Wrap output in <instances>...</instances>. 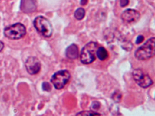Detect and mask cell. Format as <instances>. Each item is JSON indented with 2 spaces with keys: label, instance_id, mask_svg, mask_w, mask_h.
I'll list each match as a JSON object with an SVG mask.
<instances>
[{
  "label": "cell",
  "instance_id": "4fadbf2b",
  "mask_svg": "<svg viewBox=\"0 0 155 116\" xmlns=\"http://www.w3.org/2000/svg\"><path fill=\"white\" fill-rule=\"evenodd\" d=\"M122 98V95L119 92H115L112 95V98L116 102H119Z\"/></svg>",
  "mask_w": 155,
  "mask_h": 116
},
{
  "label": "cell",
  "instance_id": "7c38bea8",
  "mask_svg": "<svg viewBox=\"0 0 155 116\" xmlns=\"http://www.w3.org/2000/svg\"><path fill=\"white\" fill-rule=\"evenodd\" d=\"M77 116H100L101 114L95 112L92 110L90 111H81L78 112V114H76Z\"/></svg>",
  "mask_w": 155,
  "mask_h": 116
},
{
  "label": "cell",
  "instance_id": "5bb4252c",
  "mask_svg": "<svg viewBox=\"0 0 155 116\" xmlns=\"http://www.w3.org/2000/svg\"><path fill=\"white\" fill-rule=\"evenodd\" d=\"M42 89L45 91L49 92L51 90V87L49 82H45L42 83Z\"/></svg>",
  "mask_w": 155,
  "mask_h": 116
},
{
  "label": "cell",
  "instance_id": "277c9868",
  "mask_svg": "<svg viewBox=\"0 0 155 116\" xmlns=\"http://www.w3.org/2000/svg\"><path fill=\"white\" fill-rule=\"evenodd\" d=\"M27 33L26 27L22 24L18 23L5 28L4 34L11 40H19L23 38Z\"/></svg>",
  "mask_w": 155,
  "mask_h": 116
},
{
  "label": "cell",
  "instance_id": "ac0fdd59",
  "mask_svg": "<svg viewBox=\"0 0 155 116\" xmlns=\"http://www.w3.org/2000/svg\"><path fill=\"white\" fill-rule=\"evenodd\" d=\"M88 0H81L80 4L81 5H85L88 3Z\"/></svg>",
  "mask_w": 155,
  "mask_h": 116
},
{
  "label": "cell",
  "instance_id": "52a82bcc",
  "mask_svg": "<svg viewBox=\"0 0 155 116\" xmlns=\"http://www.w3.org/2000/svg\"><path fill=\"white\" fill-rule=\"evenodd\" d=\"M25 67L28 73L31 75H35L40 71L41 63L36 57H29L25 62Z\"/></svg>",
  "mask_w": 155,
  "mask_h": 116
},
{
  "label": "cell",
  "instance_id": "7a4b0ae2",
  "mask_svg": "<svg viewBox=\"0 0 155 116\" xmlns=\"http://www.w3.org/2000/svg\"><path fill=\"white\" fill-rule=\"evenodd\" d=\"M34 27L37 31L43 37L49 38L52 35L53 28L50 22L45 17L39 16L33 21Z\"/></svg>",
  "mask_w": 155,
  "mask_h": 116
},
{
  "label": "cell",
  "instance_id": "6da1fadb",
  "mask_svg": "<svg viewBox=\"0 0 155 116\" xmlns=\"http://www.w3.org/2000/svg\"><path fill=\"white\" fill-rule=\"evenodd\" d=\"M155 38L148 39L139 47L135 52V57L139 60H147L155 56Z\"/></svg>",
  "mask_w": 155,
  "mask_h": 116
},
{
  "label": "cell",
  "instance_id": "2e32d148",
  "mask_svg": "<svg viewBox=\"0 0 155 116\" xmlns=\"http://www.w3.org/2000/svg\"><path fill=\"white\" fill-rule=\"evenodd\" d=\"M144 40H145V38H144L143 35H139V36H138V37H137V40H136V44H140L141 43L144 41Z\"/></svg>",
  "mask_w": 155,
  "mask_h": 116
},
{
  "label": "cell",
  "instance_id": "8992f818",
  "mask_svg": "<svg viewBox=\"0 0 155 116\" xmlns=\"http://www.w3.org/2000/svg\"><path fill=\"white\" fill-rule=\"evenodd\" d=\"M132 76L136 83L141 88H148L153 83V81L148 74L140 69H134L132 72Z\"/></svg>",
  "mask_w": 155,
  "mask_h": 116
},
{
  "label": "cell",
  "instance_id": "30bf717a",
  "mask_svg": "<svg viewBox=\"0 0 155 116\" xmlns=\"http://www.w3.org/2000/svg\"><path fill=\"white\" fill-rule=\"evenodd\" d=\"M96 53H97V57L101 61L106 60L108 56V52L103 47H99L97 50Z\"/></svg>",
  "mask_w": 155,
  "mask_h": 116
},
{
  "label": "cell",
  "instance_id": "ba28073f",
  "mask_svg": "<svg viewBox=\"0 0 155 116\" xmlns=\"http://www.w3.org/2000/svg\"><path fill=\"white\" fill-rule=\"evenodd\" d=\"M140 16V14L138 11L134 9H128L122 13L121 18L125 22L133 23L138 21Z\"/></svg>",
  "mask_w": 155,
  "mask_h": 116
},
{
  "label": "cell",
  "instance_id": "5b68a950",
  "mask_svg": "<svg viewBox=\"0 0 155 116\" xmlns=\"http://www.w3.org/2000/svg\"><path fill=\"white\" fill-rule=\"evenodd\" d=\"M70 78L68 71L62 70L55 72L51 77V81L57 89H61L68 82Z\"/></svg>",
  "mask_w": 155,
  "mask_h": 116
},
{
  "label": "cell",
  "instance_id": "8fae6325",
  "mask_svg": "<svg viewBox=\"0 0 155 116\" xmlns=\"http://www.w3.org/2000/svg\"><path fill=\"white\" fill-rule=\"evenodd\" d=\"M85 11L83 8H79L75 11L74 16L78 20H81L84 18L85 15Z\"/></svg>",
  "mask_w": 155,
  "mask_h": 116
},
{
  "label": "cell",
  "instance_id": "d6986e66",
  "mask_svg": "<svg viewBox=\"0 0 155 116\" xmlns=\"http://www.w3.org/2000/svg\"><path fill=\"white\" fill-rule=\"evenodd\" d=\"M4 44H3V42L0 41V52L2 51V50H3V48H4Z\"/></svg>",
  "mask_w": 155,
  "mask_h": 116
},
{
  "label": "cell",
  "instance_id": "3957f363",
  "mask_svg": "<svg viewBox=\"0 0 155 116\" xmlns=\"http://www.w3.org/2000/svg\"><path fill=\"white\" fill-rule=\"evenodd\" d=\"M97 48V44L95 42H90L85 45L81 50L80 60L84 64L92 63L96 60L95 53Z\"/></svg>",
  "mask_w": 155,
  "mask_h": 116
},
{
  "label": "cell",
  "instance_id": "e0dca14e",
  "mask_svg": "<svg viewBox=\"0 0 155 116\" xmlns=\"http://www.w3.org/2000/svg\"><path fill=\"white\" fill-rule=\"evenodd\" d=\"M129 0H120V5L122 7L127 6L129 4Z\"/></svg>",
  "mask_w": 155,
  "mask_h": 116
},
{
  "label": "cell",
  "instance_id": "9c48e42d",
  "mask_svg": "<svg viewBox=\"0 0 155 116\" xmlns=\"http://www.w3.org/2000/svg\"><path fill=\"white\" fill-rule=\"evenodd\" d=\"M66 55L67 58L71 60H75L79 56V49L76 44H72L68 46L66 50Z\"/></svg>",
  "mask_w": 155,
  "mask_h": 116
},
{
  "label": "cell",
  "instance_id": "9a60e30c",
  "mask_svg": "<svg viewBox=\"0 0 155 116\" xmlns=\"http://www.w3.org/2000/svg\"><path fill=\"white\" fill-rule=\"evenodd\" d=\"M100 103L97 101H94L92 102L91 108L93 110H98L100 108Z\"/></svg>",
  "mask_w": 155,
  "mask_h": 116
}]
</instances>
